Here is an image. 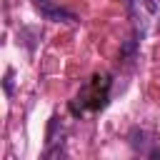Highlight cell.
Returning a JSON list of instances; mask_svg holds the SVG:
<instances>
[{
    "mask_svg": "<svg viewBox=\"0 0 160 160\" xmlns=\"http://www.w3.org/2000/svg\"><path fill=\"white\" fill-rule=\"evenodd\" d=\"M5 92H8V95L12 92V70L5 72Z\"/></svg>",
    "mask_w": 160,
    "mask_h": 160,
    "instance_id": "3",
    "label": "cell"
},
{
    "mask_svg": "<svg viewBox=\"0 0 160 160\" xmlns=\"http://www.w3.org/2000/svg\"><path fill=\"white\" fill-rule=\"evenodd\" d=\"M110 72H95L75 95V100L70 102V112L72 115H85V112H98L108 105L110 100Z\"/></svg>",
    "mask_w": 160,
    "mask_h": 160,
    "instance_id": "1",
    "label": "cell"
},
{
    "mask_svg": "<svg viewBox=\"0 0 160 160\" xmlns=\"http://www.w3.org/2000/svg\"><path fill=\"white\" fill-rule=\"evenodd\" d=\"M32 2H35V8L40 10V15H42L45 20H52V22H68V25L75 22V15H72L70 10H65V8H60L55 0H32Z\"/></svg>",
    "mask_w": 160,
    "mask_h": 160,
    "instance_id": "2",
    "label": "cell"
}]
</instances>
